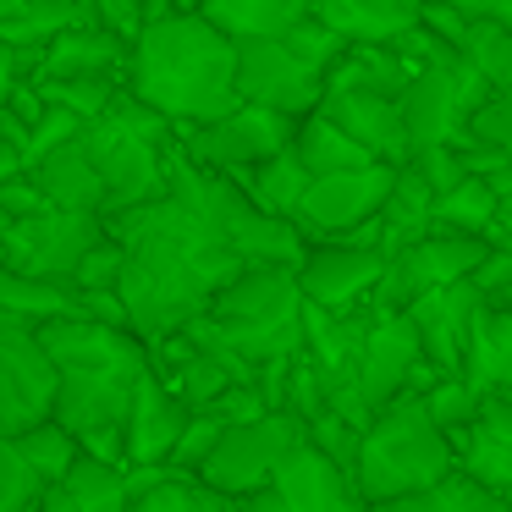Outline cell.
Returning <instances> with one entry per match:
<instances>
[{
    "instance_id": "obj_5",
    "label": "cell",
    "mask_w": 512,
    "mask_h": 512,
    "mask_svg": "<svg viewBox=\"0 0 512 512\" xmlns=\"http://www.w3.org/2000/svg\"><path fill=\"white\" fill-rule=\"evenodd\" d=\"M303 303L309 292L292 265H243L215 292L210 314L226 325L237 353L254 369H265L303 347Z\"/></svg>"
},
{
    "instance_id": "obj_46",
    "label": "cell",
    "mask_w": 512,
    "mask_h": 512,
    "mask_svg": "<svg viewBox=\"0 0 512 512\" xmlns=\"http://www.w3.org/2000/svg\"><path fill=\"white\" fill-rule=\"evenodd\" d=\"M413 166L424 171V177L435 182V193H446L452 182H463L468 177V166H463V149H457V138H446V144H424V149H413Z\"/></svg>"
},
{
    "instance_id": "obj_11",
    "label": "cell",
    "mask_w": 512,
    "mask_h": 512,
    "mask_svg": "<svg viewBox=\"0 0 512 512\" xmlns=\"http://www.w3.org/2000/svg\"><path fill=\"white\" fill-rule=\"evenodd\" d=\"M490 78L474 67L468 56L457 61H430V67L413 72L408 94H402V111H408V133H413V149L424 144H446V138L468 133L474 111L490 100Z\"/></svg>"
},
{
    "instance_id": "obj_39",
    "label": "cell",
    "mask_w": 512,
    "mask_h": 512,
    "mask_svg": "<svg viewBox=\"0 0 512 512\" xmlns=\"http://www.w3.org/2000/svg\"><path fill=\"white\" fill-rule=\"evenodd\" d=\"M45 507V479L17 446V435H0V512Z\"/></svg>"
},
{
    "instance_id": "obj_21",
    "label": "cell",
    "mask_w": 512,
    "mask_h": 512,
    "mask_svg": "<svg viewBox=\"0 0 512 512\" xmlns=\"http://www.w3.org/2000/svg\"><path fill=\"white\" fill-rule=\"evenodd\" d=\"M127 67H133V45L116 28L94 23V17L61 28L45 45V56L34 61V72H45V78H94V72H105V78H122V83H127Z\"/></svg>"
},
{
    "instance_id": "obj_29",
    "label": "cell",
    "mask_w": 512,
    "mask_h": 512,
    "mask_svg": "<svg viewBox=\"0 0 512 512\" xmlns=\"http://www.w3.org/2000/svg\"><path fill=\"white\" fill-rule=\"evenodd\" d=\"M232 177L248 188V199H254L259 210H270V215H298V204H303V193H309L314 171H309V160L298 155V144H292V149H281V155L259 160V166L232 171Z\"/></svg>"
},
{
    "instance_id": "obj_38",
    "label": "cell",
    "mask_w": 512,
    "mask_h": 512,
    "mask_svg": "<svg viewBox=\"0 0 512 512\" xmlns=\"http://www.w3.org/2000/svg\"><path fill=\"white\" fill-rule=\"evenodd\" d=\"M463 56L474 61L479 72H485L496 94L512 89V28H507V23H485V17H479V23H468Z\"/></svg>"
},
{
    "instance_id": "obj_30",
    "label": "cell",
    "mask_w": 512,
    "mask_h": 512,
    "mask_svg": "<svg viewBox=\"0 0 512 512\" xmlns=\"http://www.w3.org/2000/svg\"><path fill=\"white\" fill-rule=\"evenodd\" d=\"M298 155L309 160L314 177H325V171H353V166H375V149L358 144L347 127H336L325 111H309L298 122Z\"/></svg>"
},
{
    "instance_id": "obj_43",
    "label": "cell",
    "mask_w": 512,
    "mask_h": 512,
    "mask_svg": "<svg viewBox=\"0 0 512 512\" xmlns=\"http://www.w3.org/2000/svg\"><path fill=\"white\" fill-rule=\"evenodd\" d=\"M83 133V116L78 111H67V105H50L45 116L34 122V133H28V144H23V171L28 166H39L45 155H56L67 138H78Z\"/></svg>"
},
{
    "instance_id": "obj_19",
    "label": "cell",
    "mask_w": 512,
    "mask_h": 512,
    "mask_svg": "<svg viewBox=\"0 0 512 512\" xmlns=\"http://www.w3.org/2000/svg\"><path fill=\"white\" fill-rule=\"evenodd\" d=\"M188 419L193 402L160 369H149L133 391V413H127V463H171Z\"/></svg>"
},
{
    "instance_id": "obj_49",
    "label": "cell",
    "mask_w": 512,
    "mask_h": 512,
    "mask_svg": "<svg viewBox=\"0 0 512 512\" xmlns=\"http://www.w3.org/2000/svg\"><path fill=\"white\" fill-rule=\"evenodd\" d=\"M474 281H479V292H485V298L512 292V243H507V237H501V243H490V254L479 259Z\"/></svg>"
},
{
    "instance_id": "obj_18",
    "label": "cell",
    "mask_w": 512,
    "mask_h": 512,
    "mask_svg": "<svg viewBox=\"0 0 512 512\" xmlns=\"http://www.w3.org/2000/svg\"><path fill=\"white\" fill-rule=\"evenodd\" d=\"M380 270H386V254L369 243H342V237H325V243L309 248V259L298 265V281L314 303L325 309H353L375 292Z\"/></svg>"
},
{
    "instance_id": "obj_54",
    "label": "cell",
    "mask_w": 512,
    "mask_h": 512,
    "mask_svg": "<svg viewBox=\"0 0 512 512\" xmlns=\"http://www.w3.org/2000/svg\"><path fill=\"white\" fill-rule=\"evenodd\" d=\"M17 6H23V0H0V23H6V17L17 12Z\"/></svg>"
},
{
    "instance_id": "obj_15",
    "label": "cell",
    "mask_w": 512,
    "mask_h": 512,
    "mask_svg": "<svg viewBox=\"0 0 512 512\" xmlns=\"http://www.w3.org/2000/svg\"><path fill=\"white\" fill-rule=\"evenodd\" d=\"M391 182H397V166H391V160L353 166V171H325V177L309 182V193H303L292 221L309 232V243L347 237L353 226H364L369 215H380V204L391 199Z\"/></svg>"
},
{
    "instance_id": "obj_23",
    "label": "cell",
    "mask_w": 512,
    "mask_h": 512,
    "mask_svg": "<svg viewBox=\"0 0 512 512\" xmlns=\"http://www.w3.org/2000/svg\"><path fill=\"white\" fill-rule=\"evenodd\" d=\"M457 463L474 479H485L496 496L512 501V402L507 397H485L468 435H457Z\"/></svg>"
},
{
    "instance_id": "obj_1",
    "label": "cell",
    "mask_w": 512,
    "mask_h": 512,
    "mask_svg": "<svg viewBox=\"0 0 512 512\" xmlns=\"http://www.w3.org/2000/svg\"><path fill=\"white\" fill-rule=\"evenodd\" d=\"M226 188H232V171L193 160V149L177 133L171 138V193L133 204L122 215H105V232L127 243V270L116 292L144 342L160 347L166 336H177L248 265L221 221Z\"/></svg>"
},
{
    "instance_id": "obj_51",
    "label": "cell",
    "mask_w": 512,
    "mask_h": 512,
    "mask_svg": "<svg viewBox=\"0 0 512 512\" xmlns=\"http://www.w3.org/2000/svg\"><path fill=\"white\" fill-rule=\"evenodd\" d=\"M28 72H34V61H28L23 50L12 45V39H0V105L12 100V89L28 78Z\"/></svg>"
},
{
    "instance_id": "obj_32",
    "label": "cell",
    "mask_w": 512,
    "mask_h": 512,
    "mask_svg": "<svg viewBox=\"0 0 512 512\" xmlns=\"http://www.w3.org/2000/svg\"><path fill=\"white\" fill-rule=\"evenodd\" d=\"M501 507H512V501L496 496L485 479H474L463 463H457V468H446L435 485H424L419 496L397 501L391 512H501Z\"/></svg>"
},
{
    "instance_id": "obj_41",
    "label": "cell",
    "mask_w": 512,
    "mask_h": 512,
    "mask_svg": "<svg viewBox=\"0 0 512 512\" xmlns=\"http://www.w3.org/2000/svg\"><path fill=\"white\" fill-rule=\"evenodd\" d=\"M309 435L347 468V474L358 479V457H364V424H353L347 413L325 408V413H314V419H309Z\"/></svg>"
},
{
    "instance_id": "obj_45",
    "label": "cell",
    "mask_w": 512,
    "mask_h": 512,
    "mask_svg": "<svg viewBox=\"0 0 512 512\" xmlns=\"http://www.w3.org/2000/svg\"><path fill=\"white\" fill-rule=\"evenodd\" d=\"M391 45H397L402 56L413 61V67H430V61H457V56H463V50H457L452 39L441 34V28H430V23H424V17H419L413 28H402V34L391 39Z\"/></svg>"
},
{
    "instance_id": "obj_53",
    "label": "cell",
    "mask_w": 512,
    "mask_h": 512,
    "mask_svg": "<svg viewBox=\"0 0 512 512\" xmlns=\"http://www.w3.org/2000/svg\"><path fill=\"white\" fill-rule=\"evenodd\" d=\"M166 12H204V0H149V17H166Z\"/></svg>"
},
{
    "instance_id": "obj_35",
    "label": "cell",
    "mask_w": 512,
    "mask_h": 512,
    "mask_svg": "<svg viewBox=\"0 0 512 512\" xmlns=\"http://www.w3.org/2000/svg\"><path fill=\"white\" fill-rule=\"evenodd\" d=\"M309 6L314 0H204V12H210L232 39L287 34L298 17H309Z\"/></svg>"
},
{
    "instance_id": "obj_56",
    "label": "cell",
    "mask_w": 512,
    "mask_h": 512,
    "mask_svg": "<svg viewBox=\"0 0 512 512\" xmlns=\"http://www.w3.org/2000/svg\"><path fill=\"white\" fill-rule=\"evenodd\" d=\"M0 265H6V259H0Z\"/></svg>"
},
{
    "instance_id": "obj_8",
    "label": "cell",
    "mask_w": 512,
    "mask_h": 512,
    "mask_svg": "<svg viewBox=\"0 0 512 512\" xmlns=\"http://www.w3.org/2000/svg\"><path fill=\"white\" fill-rule=\"evenodd\" d=\"M105 237V215L100 210H50L39 215H17L0 237V259L23 276H45V281H78V265L94 243Z\"/></svg>"
},
{
    "instance_id": "obj_47",
    "label": "cell",
    "mask_w": 512,
    "mask_h": 512,
    "mask_svg": "<svg viewBox=\"0 0 512 512\" xmlns=\"http://www.w3.org/2000/svg\"><path fill=\"white\" fill-rule=\"evenodd\" d=\"M210 413H221L226 424H243V419L270 413V397H265V386H259V380H232V386L210 402Z\"/></svg>"
},
{
    "instance_id": "obj_44",
    "label": "cell",
    "mask_w": 512,
    "mask_h": 512,
    "mask_svg": "<svg viewBox=\"0 0 512 512\" xmlns=\"http://www.w3.org/2000/svg\"><path fill=\"white\" fill-rule=\"evenodd\" d=\"M122 270H127V243L105 232L100 243L83 254L78 265V287H122Z\"/></svg>"
},
{
    "instance_id": "obj_20",
    "label": "cell",
    "mask_w": 512,
    "mask_h": 512,
    "mask_svg": "<svg viewBox=\"0 0 512 512\" xmlns=\"http://www.w3.org/2000/svg\"><path fill=\"white\" fill-rule=\"evenodd\" d=\"M314 111H325L336 127H347V133H353L358 144H369L380 160H391V166H402V160L413 155L408 111H402V100H391V94H369V89H325V100L314 105Z\"/></svg>"
},
{
    "instance_id": "obj_7",
    "label": "cell",
    "mask_w": 512,
    "mask_h": 512,
    "mask_svg": "<svg viewBox=\"0 0 512 512\" xmlns=\"http://www.w3.org/2000/svg\"><path fill=\"white\" fill-rule=\"evenodd\" d=\"M303 435H309V419H303V413H292V408H270V413H259V419L226 424L221 446H215V452L199 463V474L210 479L215 490L237 496V507H243L248 490H259V485H270V479H276L281 457H287Z\"/></svg>"
},
{
    "instance_id": "obj_2",
    "label": "cell",
    "mask_w": 512,
    "mask_h": 512,
    "mask_svg": "<svg viewBox=\"0 0 512 512\" xmlns=\"http://www.w3.org/2000/svg\"><path fill=\"white\" fill-rule=\"evenodd\" d=\"M127 89L144 94L149 105H160L177 122L204 127L243 100V89H237V39L210 12L149 17L133 45Z\"/></svg>"
},
{
    "instance_id": "obj_55",
    "label": "cell",
    "mask_w": 512,
    "mask_h": 512,
    "mask_svg": "<svg viewBox=\"0 0 512 512\" xmlns=\"http://www.w3.org/2000/svg\"><path fill=\"white\" fill-rule=\"evenodd\" d=\"M83 6V17H100V0H78Z\"/></svg>"
},
{
    "instance_id": "obj_34",
    "label": "cell",
    "mask_w": 512,
    "mask_h": 512,
    "mask_svg": "<svg viewBox=\"0 0 512 512\" xmlns=\"http://www.w3.org/2000/svg\"><path fill=\"white\" fill-rule=\"evenodd\" d=\"M72 23H83L78 0H23V6L0 23V39H12L28 61H39L50 39H56L61 28H72ZM94 23H100V17H94Z\"/></svg>"
},
{
    "instance_id": "obj_27",
    "label": "cell",
    "mask_w": 512,
    "mask_h": 512,
    "mask_svg": "<svg viewBox=\"0 0 512 512\" xmlns=\"http://www.w3.org/2000/svg\"><path fill=\"white\" fill-rule=\"evenodd\" d=\"M430 210H435V182L424 177L413 160H402L397 166V182H391V199L380 204V254H397V248L419 243L424 232H435L430 226Z\"/></svg>"
},
{
    "instance_id": "obj_3",
    "label": "cell",
    "mask_w": 512,
    "mask_h": 512,
    "mask_svg": "<svg viewBox=\"0 0 512 512\" xmlns=\"http://www.w3.org/2000/svg\"><path fill=\"white\" fill-rule=\"evenodd\" d=\"M182 133L177 116L149 105L122 83L111 111L83 122V144H89L94 166L105 177V215H122L133 204H149L171 193V138Z\"/></svg>"
},
{
    "instance_id": "obj_31",
    "label": "cell",
    "mask_w": 512,
    "mask_h": 512,
    "mask_svg": "<svg viewBox=\"0 0 512 512\" xmlns=\"http://www.w3.org/2000/svg\"><path fill=\"white\" fill-rule=\"evenodd\" d=\"M133 507L138 512H237V496L215 490L199 468H166Z\"/></svg>"
},
{
    "instance_id": "obj_4",
    "label": "cell",
    "mask_w": 512,
    "mask_h": 512,
    "mask_svg": "<svg viewBox=\"0 0 512 512\" xmlns=\"http://www.w3.org/2000/svg\"><path fill=\"white\" fill-rule=\"evenodd\" d=\"M457 468V435L435 424L424 391H402L369 419L364 457H358V490L364 507H397L424 485Z\"/></svg>"
},
{
    "instance_id": "obj_26",
    "label": "cell",
    "mask_w": 512,
    "mask_h": 512,
    "mask_svg": "<svg viewBox=\"0 0 512 512\" xmlns=\"http://www.w3.org/2000/svg\"><path fill=\"white\" fill-rule=\"evenodd\" d=\"M463 375L479 386V397H507L512 402V309L507 303H485V309H479Z\"/></svg>"
},
{
    "instance_id": "obj_12",
    "label": "cell",
    "mask_w": 512,
    "mask_h": 512,
    "mask_svg": "<svg viewBox=\"0 0 512 512\" xmlns=\"http://www.w3.org/2000/svg\"><path fill=\"white\" fill-rule=\"evenodd\" d=\"M298 122L303 116L276 111V105L237 100L226 116H215V122H204V127L182 122V144L193 149V160H204V166H215V171H243V166H259V160H270V155L298 144Z\"/></svg>"
},
{
    "instance_id": "obj_14",
    "label": "cell",
    "mask_w": 512,
    "mask_h": 512,
    "mask_svg": "<svg viewBox=\"0 0 512 512\" xmlns=\"http://www.w3.org/2000/svg\"><path fill=\"white\" fill-rule=\"evenodd\" d=\"M435 375H441V369L424 353V336H419V325H413V314L408 309H375L369 336H364V364H358L369 408L380 413L391 397H402V391H430Z\"/></svg>"
},
{
    "instance_id": "obj_9",
    "label": "cell",
    "mask_w": 512,
    "mask_h": 512,
    "mask_svg": "<svg viewBox=\"0 0 512 512\" xmlns=\"http://www.w3.org/2000/svg\"><path fill=\"white\" fill-rule=\"evenodd\" d=\"M160 369V364H155ZM149 369H61L56 419L100 457H127V413Z\"/></svg>"
},
{
    "instance_id": "obj_37",
    "label": "cell",
    "mask_w": 512,
    "mask_h": 512,
    "mask_svg": "<svg viewBox=\"0 0 512 512\" xmlns=\"http://www.w3.org/2000/svg\"><path fill=\"white\" fill-rule=\"evenodd\" d=\"M28 78L39 83V94H45L50 105H67V111H78L83 122H94L100 111H111V100L122 94V78H105V72H94V78H45V72H28Z\"/></svg>"
},
{
    "instance_id": "obj_24",
    "label": "cell",
    "mask_w": 512,
    "mask_h": 512,
    "mask_svg": "<svg viewBox=\"0 0 512 512\" xmlns=\"http://www.w3.org/2000/svg\"><path fill=\"white\" fill-rule=\"evenodd\" d=\"M309 12L353 45H391L424 17V0H314Z\"/></svg>"
},
{
    "instance_id": "obj_50",
    "label": "cell",
    "mask_w": 512,
    "mask_h": 512,
    "mask_svg": "<svg viewBox=\"0 0 512 512\" xmlns=\"http://www.w3.org/2000/svg\"><path fill=\"white\" fill-rule=\"evenodd\" d=\"M100 23L116 28L127 45H138V34L149 23V0H100Z\"/></svg>"
},
{
    "instance_id": "obj_48",
    "label": "cell",
    "mask_w": 512,
    "mask_h": 512,
    "mask_svg": "<svg viewBox=\"0 0 512 512\" xmlns=\"http://www.w3.org/2000/svg\"><path fill=\"white\" fill-rule=\"evenodd\" d=\"M468 133H479V138H490V144L512 149V89H507V94H490V100L474 111Z\"/></svg>"
},
{
    "instance_id": "obj_25",
    "label": "cell",
    "mask_w": 512,
    "mask_h": 512,
    "mask_svg": "<svg viewBox=\"0 0 512 512\" xmlns=\"http://www.w3.org/2000/svg\"><path fill=\"white\" fill-rule=\"evenodd\" d=\"M28 177H34L39 188L50 193V204H61V210H100L105 215V177H100V166H94L83 133L67 138V144H61L56 155H45L39 166H28Z\"/></svg>"
},
{
    "instance_id": "obj_40",
    "label": "cell",
    "mask_w": 512,
    "mask_h": 512,
    "mask_svg": "<svg viewBox=\"0 0 512 512\" xmlns=\"http://www.w3.org/2000/svg\"><path fill=\"white\" fill-rule=\"evenodd\" d=\"M424 402H430L435 424H446L452 435H468V424L485 408V397H479V386L468 375H435L430 391H424Z\"/></svg>"
},
{
    "instance_id": "obj_13",
    "label": "cell",
    "mask_w": 512,
    "mask_h": 512,
    "mask_svg": "<svg viewBox=\"0 0 512 512\" xmlns=\"http://www.w3.org/2000/svg\"><path fill=\"white\" fill-rule=\"evenodd\" d=\"M237 89H243V100L309 116L325 100L331 78L309 56H298L281 34H259V39H237Z\"/></svg>"
},
{
    "instance_id": "obj_52",
    "label": "cell",
    "mask_w": 512,
    "mask_h": 512,
    "mask_svg": "<svg viewBox=\"0 0 512 512\" xmlns=\"http://www.w3.org/2000/svg\"><path fill=\"white\" fill-rule=\"evenodd\" d=\"M23 171V144H12V138H0V182L17 177Z\"/></svg>"
},
{
    "instance_id": "obj_16",
    "label": "cell",
    "mask_w": 512,
    "mask_h": 512,
    "mask_svg": "<svg viewBox=\"0 0 512 512\" xmlns=\"http://www.w3.org/2000/svg\"><path fill=\"white\" fill-rule=\"evenodd\" d=\"M479 309H485V292H479L474 276L446 281V287H435V292H424V298L408 303L413 325H419V336H424V353H430V364L441 369V375H463Z\"/></svg>"
},
{
    "instance_id": "obj_10",
    "label": "cell",
    "mask_w": 512,
    "mask_h": 512,
    "mask_svg": "<svg viewBox=\"0 0 512 512\" xmlns=\"http://www.w3.org/2000/svg\"><path fill=\"white\" fill-rule=\"evenodd\" d=\"M490 254V237L479 232H424L419 243L386 254V270H380L375 292H369V309H408L413 298L446 287V281H463L479 270V259Z\"/></svg>"
},
{
    "instance_id": "obj_33",
    "label": "cell",
    "mask_w": 512,
    "mask_h": 512,
    "mask_svg": "<svg viewBox=\"0 0 512 512\" xmlns=\"http://www.w3.org/2000/svg\"><path fill=\"white\" fill-rule=\"evenodd\" d=\"M496 210H501V193L490 188L485 177H474V171H468L463 182H452L446 193H435L430 226H441V232H479V237H490Z\"/></svg>"
},
{
    "instance_id": "obj_22",
    "label": "cell",
    "mask_w": 512,
    "mask_h": 512,
    "mask_svg": "<svg viewBox=\"0 0 512 512\" xmlns=\"http://www.w3.org/2000/svg\"><path fill=\"white\" fill-rule=\"evenodd\" d=\"M50 512H127L133 507V479H127V457H100L83 452L61 485L45 490Z\"/></svg>"
},
{
    "instance_id": "obj_42",
    "label": "cell",
    "mask_w": 512,
    "mask_h": 512,
    "mask_svg": "<svg viewBox=\"0 0 512 512\" xmlns=\"http://www.w3.org/2000/svg\"><path fill=\"white\" fill-rule=\"evenodd\" d=\"M281 39H287V45L298 50V56H309L314 67H325V78H331V67H336V61H342V50L353 45V39H342V34H336L331 23H320V17H314V12H309V17H298V23H292L287 34H281Z\"/></svg>"
},
{
    "instance_id": "obj_17",
    "label": "cell",
    "mask_w": 512,
    "mask_h": 512,
    "mask_svg": "<svg viewBox=\"0 0 512 512\" xmlns=\"http://www.w3.org/2000/svg\"><path fill=\"white\" fill-rule=\"evenodd\" d=\"M270 485L281 490L287 512H353V507H364L358 479L347 474L314 435H303V441L281 457V468H276Z\"/></svg>"
},
{
    "instance_id": "obj_28",
    "label": "cell",
    "mask_w": 512,
    "mask_h": 512,
    "mask_svg": "<svg viewBox=\"0 0 512 512\" xmlns=\"http://www.w3.org/2000/svg\"><path fill=\"white\" fill-rule=\"evenodd\" d=\"M413 61L397 45H347L342 61L331 67V89H369V94H391L402 100L413 83Z\"/></svg>"
},
{
    "instance_id": "obj_36",
    "label": "cell",
    "mask_w": 512,
    "mask_h": 512,
    "mask_svg": "<svg viewBox=\"0 0 512 512\" xmlns=\"http://www.w3.org/2000/svg\"><path fill=\"white\" fill-rule=\"evenodd\" d=\"M17 446H23L28 463L39 468L45 490H50V485H61V479L72 474V463H78V457L89 452V446H83V441H78V435H72L61 419H45V424H34V430H23V435H17Z\"/></svg>"
},
{
    "instance_id": "obj_6",
    "label": "cell",
    "mask_w": 512,
    "mask_h": 512,
    "mask_svg": "<svg viewBox=\"0 0 512 512\" xmlns=\"http://www.w3.org/2000/svg\"><path fill=\"white\" fill-rule=\"evenodd\" d=\"M61 364L50 358L34 320L0 309V435H23L56 419Z\"/></svg>"
}]
</instances>
